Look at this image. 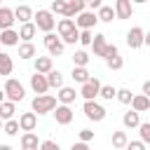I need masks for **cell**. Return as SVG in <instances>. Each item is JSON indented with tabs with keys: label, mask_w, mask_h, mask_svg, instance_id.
Returning a JSON list of instances; mask_svg holds the SVG:
<instances>
[{
	"label": "cell",
	"mask_w": 150,
	"mask_h": 150,
	"mask_svg": "<svg viewBox=\"0 0 150 150\" xmlns=\"http://www.w3.org/2000/svg\"><path fill=\"white\" fill-rule=\"evenodd\" d=\"M14 112H16V103L9 101V98H5L0 103V117L2 120H9V117H14Z\"/></svg>",
	"instance_id": "28"
},
{
	"label": "cell",
	"mask_w": 150,
	"mask_h": 150,
	"mask_svg": "<svg viewBox=\"0 0 150 150\" xmlns=\"http://www.w3.org/2000/svg\"><path fill=\"white\" fill-rule=\"evenodd\" d=\"M52 12L66 16V0H54V2H52Z\"/></svg>",
	"instance_id": "40"
},
{
	"label": "cell",
	"mask_w": 150,
	"mask_h": 150,
	"mask_svg": "<svg viewBox=\"0 0 150 150\" xmlns=\"http://www.w3.org/2000/svg\"><path fill=\"white\" fill-rule=\"evenodd\" d=\"M19 131H21V127H19V120L9 117V120H5V122H2V134H7V136H16Z\"/></svg>",
	"instance_id": "30"
},
{
	"label": "cell",
	"mask_w": 150,
	"mask_h": 150,
	"mask_svg": "<svg viewBox=\"0 0 150 150\" xmlns=\"http://www.w3.org/2000/svg\"><path fill=\"white\" fill-rule=\"evenodd\" d=\"M45 47H47L49 56H61V54H63V49H66V42L61 40V35L56 38V35L49 30V33H45Z\"/></svg>",
	"instance_id": "5"
},
{
	"label": "cell",
	"mask_w": 150,
	"mask_h": 150,
	"mask_svg": "<svg viewBox=\"0 0 150 150\" xmlns=\"http://www.w3.org/2000/svg\"><path fill=\"white\" fill-rule=\"evenodd\" d=\"M89 47L94 49V56H101V59H103V56H105V47H108V40H105V35H101V33H98V35H94Z\"/></svg>",
	"instance_id": "15"
},
{
	"label": "cell",
	"mask_w": 150,
	"mask_h": 150,
	"mask_svg": "<svg viewBox=\"0 0 150 150\" xmlns=\"http://www.w3.org/2000/svg\"><path fill=\"white\" fill-rule=\"evenodd\" d=\"M143 94L150 98V80H148V82H143Z\"/></svg>",
	"instance_id": "46"
},
{
	"label": "cell",
	"mask_w": 150,
	"mask_h": 150,
	"mask_svg": "<svg viewBox=\"0 0 150 150\" xmlns=\"http://www.w3.org/2000/svg\"><path fill=\"white\" fill-rule=\"evenodd\" d=\"M84 2H87V7H89V9H98V7L103 5L101 0H84Z\"/></svg>",
	"instance_id": "45"
},
{
	"label": "cell",
	"mask_w": 150,
	"mask_h": 150,
	"mask_svg": "<svg viewBox=\"0 0 150 150\" xmlns=\"http://www.w3.org/2000/svg\"><path fill=\"white\" fill-rule=\"evenodd\" d=\"M40 148L42 150H59V143L56 141H40Z\"/></svg>",
	"instance_id": "41"
},
{
	"label": "cell",
	"mask_w": 150,
	"mask_h": 150,
	"mask_svg": "<svg viewBox=\"0 0 150 150\" xmlns=\"http://www.w3.org/2000/svg\"><path fill=\"white\" fill-rule=\"evenodd\" d=\"M2 122H5V120H2V117H0V131H2Z\"/></svg>",
	"instance_id": "50"
},
{
	"label": "cell",
	"mask_w": 150,
	"mask_h": 150,
	"mask_svg": "<svg viewBox=\"0 0 150 150\" xmlns=\"http://www.w3.org/2000/svg\"><path fill=\"white\" fill-rule=\"evenodd\" d=\"M14 21H16L14 9H9V7H0V30H2V28H12Z\"/></svg>",
	"instance_id": "21"
},
{
	"label": "cell",
	"mask_w": 150,
	"mask_h": 150,
	"mask_svg": "<svg viewBox=\"0 0 150 150\" xmlns=\"http://www.w3.org/2000/svg\"><path fill=\"white\" fill-rule=\"evenodd\" d=\"M96 14H98V21H112V19H115V7L101 5V7L96 9Z\"/></svg>",
	"instance_id": "31"
},
{
	"label": "cell",
	"mask_w": 150,
	"mask_h": 150,
	"mask_svg": "<svg viewBox=\"0 0 150 150\" xmlns=\"http://www.w3.org/2000/svg\"><path fill=\"white\" fill-rule=\"evenodd\" d=\"M115 94H117V89H115L112 84H101V89H98V96H101L103 101H112Z\"/></svg>",
	"instance_id": "34"
},
{
	"label": "cell",
	"mask_w": 150,
	"mask_h": 150,
	"mask_svg": "<svg viewBox=\"0 0 150 150\" xmlns=\"http://www.w3.org/2000/svg\"><path fill=\"white\" fill-rule=\"evenodd\" d=\"M143 35H145V30L141 28V26H131L129 30H127V47L129 49H141L143 47Z\"/></svg>",
	"instance_id": "7"
},
{
	"label": "cell",
	"mask_w": 150,
	"mask_h": 150,
	"mask_svg": "<svg viewBox=\"0 0 150 150\" xmlns=\"http://www.w3.org/2000/svg\"><path fill=\"white\" fill-rule=\"evenodd\" d=\"M14 16H16L19 23H23V21H33V9H30L28 5H19V7L14 9Z\"/></svg>",
	"instance_id": "27"
},
{
	"label": "cell",
	"mask_w": 150,
	"mask_h": 150,
	"mask_svg": "<svg viewBox=\"0 0 150 150\" xmlns=\"http://www.w3.org/2000/svg\"><path fill=\"white\" fill-rule=\"evenodd\" d=\"M47 75V82H49V89H59L61 84H63V75H61V70H49V73H45Z\"/></svg>",
	"instance_id": "29"
},
{
	"label": "cell",
	"mask_w": 150,
	"mask_h": 150,
	"mask_svg": "<svg viewBox=\"0 0 150 150\" xmlns=\"http://www.w3.org/2000/svg\"><path fill=\"white\" fill-rule=\"evenodd\" d=\"M5 96L9 98V101H14V103H19V101H23V96H26V89H23V84L19 82V80H14V77H7V82H5Z\"/></svg>",
	"instance_id": "4"
},
{
	"label": "cell",
	"mask_w": 150,
	"mask_h": 150,
	"mask_svg": "<svg viewBox=\"0 0 150 150\" xmlns=\"http://www.w3.org/2000/svg\"><path fill=\"white\" fill-rule=\"evenodd\" d=\"M19 30H14V28H2L0 30V45H5V47H16L19 45Z\"/></svg>",
	"instance_id": "13"
},
{
	"label": "cell",
	"mask_w": 150,
	"mask_h": 150,
	"mask_svg": "<svg viewBox=\"0 0 150 150\" xmlns=\"http://www.w3.org/2000/svg\"><path fill=\"white\" fill-rule=\"evenodd\" d=\"M30 89H33L35 94H47V91H49V82H47V75L35 70V75H30Z\"/></svg>",
	"instance_id": "10"
},
{
	"label": "cell",
	"mask_w": 150,
	"mask_h": 150,
	"mask_svg": "<svg viewBox=\"0 0 150 150\" xmlns=\"http://www.w3.org/2000/svg\"><path fill=\"white\" fill-rule=\"evenodd\" d=\"M5 98H7V96H5V89H0V103H2Z\"/></svg>",
	"instance_id": "49"
},
{
	"label": "cell",
	"mask_w": 150,
	"mask_h": 150,
	"mask_svg": "<svg viewBox=\"0 0 150 150\" xmlns=\"http://www.w3.org/2000/svg\"><path fill=\"white\" fill-rule=\"evenodd\" d=\"M98 89H101V80H98V77H89L87 82H82L80 96H82L84 101H89V98H96V96H98Z\"/></svg>",
	"instance_id": "8"
},
{
	"label": "cell",
	"mask_w": 150,
	"mask_h": 150,
	"mask_svg": "<svg viewBox=\"0 0 150 150\" xmlns=\"http://www.w3.org/2000/svg\"><path fill=\"white\" fill-rule=\"evenodd\" d=\"M30 108L38 115H47V112H52L56 108V96H52V94H35V98L30 101Z\"/></svg>",
	"instance_id": "1"
},
{
	"label": "cell",
	"mask_w": 150,
	"mask_h": 150,
	"mask_svg": "<svg viewBox=\"0 0 150 150\" xmlns=\"http://www.w3.org/2000/svg\"><path fill=\"white\" fill-rule=\"evenodd\" d=\"M122 124H124L127 129H136V127L141 124V112L131 108L129 112H124V117H122Z\"/></svg>",
	"instance_id": "23"
},
{
	"label": "cell",
	"mask_w": 150,
	"mask_h": 150,
	"mask_svg": "<svg viewBox=\"0 0 150 150\" xmlns=\"http://www.w3.org/2000/svg\"><path fill=\"white\" fill-rule=\"evenodd\" d=\"M131 89H127V87H122V89H117V94H115V98L120 101V103H124V105H129L131 103Z\"/></svg>",
	"instance_id": "36"
},
{
	"label": "cell",
	"mask_w": 150,
	"mask_h": 150,
	"mask_svg": "<svg viewBox=\"0 0 150 150\" xmlns=\"http://www.w3.org/2000/svg\"><path fill=\"white\" fill-rule=\"evenodd\" d=\"M138 134H141V141L145 143V145H150V122H141L138 124Z\"/></svg>",
	"instance_id": "38"
},
{
	"label": "cell",
	"mask_w": 150,
	"mask_h": 150,
	"mask_svg": "<svg viewBox=\"0 0 150 150\" xmlns=\"http://www.w3.org/2000/svg\"><path fill=\"white\" fill-rule=\"evenodd\" d=\"M98 23V14L94 9H82L77 16H75V26L77 28H94Z\"/></svg>",
	"instance_id": "6"
},
{
	"label": "cell",
	"mask_w": 150,
	"mask_h": 150,
	"mask_svg": "<svg viewBox=\"0 0 150 150\" xmlns=\"http://www.w3.org/2000/svg\"><path fill=\"white\" fill-rule=\"evenodd\" d=\"M91 138H94V131H91V129H82V131H80V141H87V143H89Z\"/></svg>",
	"instance_id": "43"
},
{
	"label": "cell",
	"mask_w": 150,
	"mask_h": 150,
	"mask_svg": "<svg viewBox=\"0 0 150 150\" xmlns=\"http://www.w3.org/2000/svg\"><path fill=\"white\" fill-rule=\"evenodd\" d=\"M35 33H38L35 21H23V23L19 26V38H21V40H33Z\"/></svg>",
	"instance_id": "16"
},
{
	"label": "cell",
	"mask_w": 150,
	"mask_h": 150,
	"mask_svg": "<svg viewBox=\"0 0 150 150\" xmlns=\"http://www.w3.org/2000/svg\"><path fill=\"white\" fill-rule=\"evenodd\" d=\"M19 127H21V131H35V127H38V112H21L19 115Z\"/></svg>",
	"instance_id": "12"
},
{
	"label": "cell",
	"mask_w": 150,
	"mask_h": 150,
	"mask_svg": "<svg viewBox=\"0 0 150 150\" xmlns=\"http://www.w3.org/2000/svg\"><path fill=\"white\" fill-rule=\"evenodd\" d=\"M82 112H84V117L87 120H91V122H103L105 120V108L101 105V103H96V98H89V101H84V105H82Z\"/></svg>",
	"instance_id": "3"
},
{
	"label": "cell",
	"mask_w": 150,
	"mask_h": 150,
	"mask_svg": "<svg viewBox=\"0 0 150 150\" xmlns=\"http://www.w3.org/2000/svg\"><path fill=\"white\" fill-rule=\"evenodd\" d=\"M127 148L129 150H145V143L143 141H127Z\"/></svg>",
	"instance_id": "42"
},
{
	"label": "cell",
	"mask_w": 150,
	"mask_h": 150,
	"mask_svg": "<svg viewBox=\"0 0 150 150\" xmlns=\"http://www.w3.org/2000/svg\"><path fill=\"white\" fill-rule=\"evenodd\" d=\"M105 66H108L110 70H122V66H124V59H122L120 54H112V56H105Z\"/></svg>",
	"instance_id": "32"
},
{
	"label": "cell",
	"mask_w": 150,
	"mask_h": 150,
	"mask_svg": "<svg viewBox=\"0 0 150 150\" xmlns=\"http://www.w3.org/2000/svg\"><path fill=\"white\" fill-rule=\"evenodd\" d=\"M129 105L134 110H138V112H145V110H150V98L145 94H136V96H131V103Z\"/></svg>",
	"instance_id": "19"
},
{
	"label": "cell",
	"mask_w": 150,
	"mask_h": 150,
	"mask_svg": "<svg viewBox=\"0 0 150 150\" xmlns=\"http://www.w3.org/2000/svg\"><path fill=\"white\" fill-rule=\"evenodd\" d=\"M70 77L75 80V82H87L89 77H91V73L87 70V66H73V70H70Z\"/></svg>",
	"instance_id": "26"
},
{
	"label": "cell",
	"mask_w": 150,
	"mask_h": 150,
	"mask_svg": "<svg viewBox=\"0 0 150 150\" xmlns=\"http://www.w3.org/2000/svg\"><path fill=\"white\" fill-rule=\"evenodd\" d=\"M19 143H21V148H23V150H38V148H40V138H38V134H35V131H23Z\"/></svg>",
	"instance_id": "14"
},
{
	"label": "cell",
	"mask_w": 150,
	"mask_h": 150,
	"mask_svg": "<svg viewBox=\"0 0 150 150\" xmlns=\"http://www.w3.org/2000/svg\"><path fill=\"white\" fill-rule=\"evenodd\" d=\"M54 112V120H56V124H61V127H66V124H70L73 122V110H70V105L68 103H56V108L52 110Z\"/></svg>",
	"instance_id": "9"
},
{
	"label": "cell",
	"mask_w": 150,
	"mask_h": 150,
	"mask_svg": "<svg viewBox=\"0 0 150 150\" xmlns=\"http://www.w3.org/2000/svg\"><path fill=\"white\" fill-rule=\"evenodd\" d=\"M75 98H77V94H75V89L73 87H59V94H56V101H61V103H75Z\"/></svg>",
	"instance_id": "18"
},
{
	"label": "cell",
	"mask_w": 150,
	"mask_h": 150,
	"mask_svg": "<svg viewBox=\"0 0 150 150\" xmlns=\"http://www.w3.org/2000/svg\"><path fill=\"white\" fill-rule=\"evenodd\" d=\"M131 2H134V5H145L148 0H131Z\"/></svg>",
	"instance_id": "48"
},
{
	"label": "cell",
	"mask_w": 150,
	"mask_h": 150,
	"mask_svg": "<svg viewBox=\"0 0 150 150\" xmlns=\"http://www.w3.org/2000/svg\"><path fill=\"white\" fill-rule=\"evenodd\" d=\"M87 63H89V54L84 49H77L73 54V66H87Z\"/></svg>",
	"instance_id": "35"
},
{
	"label": "cell",
	"mask_w": 150,
	"mask_h": 150,
	"mask_svg": "<svg viewBox=\"0 0 150 150\" xmlns=\"http://www.w3.org/2000/svg\"><path fill=\"white\" fill-rule=\"evenodd\" d=\"M134 2L131 0H115V19H131Z\"/></svg>",
	"instance_id": "11"
},
{
	"label": "cell",
	"mask_w": 150,
	"mask_h": 150,
	"mask_svg": "<svg viewBox=\"0 0 150 150\" xmlns=\"http://www.w3.org/2000/svg\"><path fill=\"white\" fill-rule=\"evenodd\" d=\"M35 54H38V49H35V45H33L30 40H23V42L19 45V59L28 61V59H35Z\"/></svg>",
	"instance_id": "17"
},
{
	"label": "cell",
	"mask_w": 150,
	"mask_h": 150,
	"mask_svg": "<svg viewBox=\"0 0 150 150\" xmlns=\"http://www.w3.org/2000/svg\"><path fill=\"white\" fill-rule=\"evenodd\" d=\"M33 21H35L38 30H42V33H49V30H54V26H56V19H54V12H52V9H38V12L33 14Z\"/></svg>",
	"instance_id": "2"
},
{
	"label": "cell",
	"mask_w": 150,
	"mask_h": 150,
	"mask_svg": "<svg viewBox=\"0 0 150 150\" xmlns=\"http://www.w3.org/2000/svg\"><path fill=\"white\" fill-rule=\"evenodd\" d=\"M127 131H112V148H117V150H122V148H127Z\"/></svg>",
	"instance_id": "33"
},
{
	"label": "cell",
	"mask_w": 150,
	"mask_h": 150,
	"mask_svg": "<svg viewBox=\"0 0 150 150\" xmlns=\"http://www.w3.org/2000/svg\"><path fill=\"white\" fill-rule=\"evenodd\" d=\"M87 148H89L87 141H77V143H73V150H87Z\"/></svg>",
	"instance_id": "44"
},
{
	"label": "cell",
	"mask_w": 150,
	"mask_h": 150,
	"mask_svg": "<svg viewBox=\"0 0 150 150\" xmlns=\"http://www.w3.org/2000/svg\"><path fill=\"white\" fill-rule=\"evenodd\" d=\"M52 68H54L52 56H38V54H35V70H38V73H49Z\"/></svg>",
	"instance_id": "25"
},
{
	"label": "cell",
	"mask_w": 150,
	"mask_h": 150,
	"mask_svg": "<svg viewBox=\"0 0 150 150\" xmlns=\"http://www.w3.org/2000/svg\"><path fill=\"white\" fill-rule=\"evenodd\" d=\"M82 9H87V2L84 0H66V16H77Z\"/></svg>",
	"instance_id": "20"
},
{
	"label": "cell",
	"mask_w": 150,
	"mask_h": 150,
	"mask_svg": "<svg viewBox=\"0 0 150 150\" xmlns=\"http://www.w3.org/2000/svg\"><path fill=\"white\" fill-rule=\"evenodd\" d=\"M91 38H94V35H91V28H80V40H77V42H80L82 47H89V45H91Z\"/></svg>",
	"instance_id": "37"
},
{
	"label": "cell",
	"mask_w": 150,
	"mask_h": 150,
	"mask_svg": "<svg viewBox=\"0 0 150 150\" xmlns=\"http://www.w3.org/2000/svg\"><path fill=\"white\" fill-rule=\"evenodd\" d=\"M143 45H145V47H150V30L143 35Z\"/></svg>",
	"instance_id": "47"
},
{
	"label": "cell",
	"mask_w": 150,
	"mask_h": 150,
	"mask_svg": "<svg viewBox=\"0 0 150 150\" xmlns=\"http://www.w3.org/2000/svg\"><path fill=\"white\" fill-rule=\"evenodd\" d=\"M61 40H63L66 45H75V42L80 40V28H75V30H70V33H68V35H63Z\"/></svg>",
	"instance_id": "39"
},
{
	"label": "cell",
	"mask_w": 150,
	"mask_h": 150,
	"mask_svg": "<svg viewBox=\"0 0 150 150\" xmlns=\"http://www.w3.org/2000/svg\"><path fill=\"white\" fill-rule=\"evenodd\" d=\"M77 26H75V19H70V16H63V19H59L56 21V30H59V35L63 38V35H68L70 30H75Z\"/></svg>",
	"instance_id": "22"
},
{
	"label": "cell",
	"mask_w": 150,
	"mask_h": 150,
	"mask_svg": "<svg viewBox=\"0 0 150 150\" xmlns=\"http://www.w3.org/2000/svg\"><path fill=\"white\" fill-rule=\"evenodd\" d=\"M12 70H14L12 56H9L7 52H0V75H2V77H5V75H12Z\"/></svg>",
	"instance_id": "24"
}]
</instances>
